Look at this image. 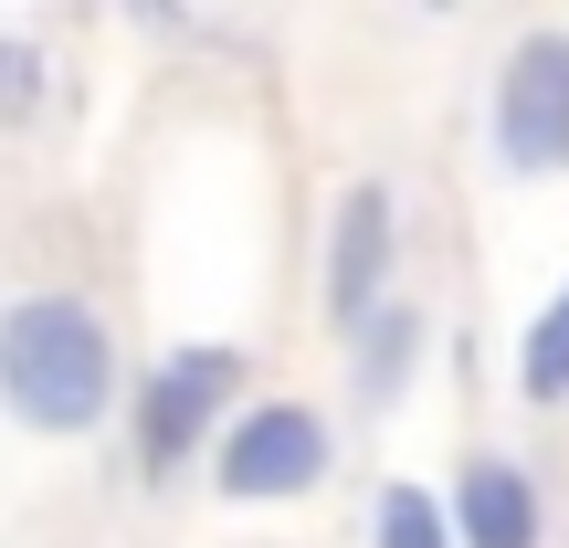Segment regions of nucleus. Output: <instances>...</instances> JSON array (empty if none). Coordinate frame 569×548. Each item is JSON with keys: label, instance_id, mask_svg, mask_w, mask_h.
<instances>
[{"label": "nucleus", "instance_id": "1", "mask_svg": "<svg viewBox=\"0 0 569 548\" xmlns=\"http://www.w3.org/2000/svg\"><path fill=\"white\" fill-rule=\"evenodd\" d=\"M0 401L32 432H96L117 401V348L84 296H21L0 306Z\"/></svg>", "mask_w": 569, "mask_h": 548}, {"label": "nucleus", "instance_id": "9", "mask_svg": "<svg viewBox=\"0 0 569 548\" xmlns=\"http://www.w3.org/2000/svg\"><path fill=\"white\" fill-rule=\"evenodd\" d=\"M401 369H411V317H380L359 348V390H401Z\"/></svg>", "mask_w": 569, "mask_h": 548}, {"label": "nucleus", "instance_id": "8", "mask_svg": "<svg viewBox=\"0 0 569 548\" xmlns=\"http://www.w3.org/2000/svg\"><path fill=\"white\" fill-rule=\"evenodd\" d=\"M369 538H380V548H453V538H443V507H432L422 486H380V517H369Z\"/></svg>", "mask_w": 569, "mask_h": 548}, {"label": "nucleus", "instance_id": "2", "mask_svg": "<svg viewBox=\"0 0 569 548\" xmlns=\"http://www.w3.org/2000/svg\"><path fill=\"white\" fill-rule=\"evenodd\" d=\"M327 465H338V444H327V422H317L306 401H264V411H243V422L222 432V454H211V475H222L232 507L306 496V486H327Z\"/></svg>", "mask_w": 569, "mask_h": 548}, {"label": "nucleus", "instance_id": "10", "mask_svg": "<svg viewBox=\"0 0 569 548\" xmlns=\"http://www.w3.org/2000/svg\"><path fill=\"white\" fill-rule=\"evenodd\" d=\"M32 96H42V53L32 42H0V127L32 117Z\"/></svg>", "mask_w": 569, "mask_h": 548}, {"label": "nucleus", "instance_id": "6", "mask_svg": "<svg viewBox=\"0 0 569 548\" xmlns=\"http://www.w3.org/2000/svg\"><path fill=\"white\" fill-rule=\"evenodd\" d=\"M380 275H390V190L359 180L338 201V243H327V306L338 317H369L380 306Z\"/></svg>", "mask_w": 569, "mask_h": 548}, {"label": "nucleus", "instance_id": "5", "mask_svg": "<svg viewBox=\"0 0 569 548\" xmlns=\"http://www.w3.org/2000/svg\"><path fill=\"white\" fill-rule=\"evenodd\" d=\"M538 528H549V507H538L528 465L475 454V465L453 475V507H443V538L453 548H538Z\"/></svg>", "mask_w": 569, "mask_h": 548}, {"label": "nucleus", "instance_id": "7", "mask_svg": "<svg viewBox=\"0 0 569 548\" xmlns=\"http://www.w3.org/2000/svg\"><path fill=\"white\" fill-rule=\"evenodd\" d=\"M517 390H528V401H569V285L538 306L528 348H517Z\"/></svg>", "mask_w": 569, "mask_h": 548}, {"label": "nucleus", "instance_id": "3", "mask_svg": "<svg viewBox=\"0 0 569 548\" xmlns=\"http://www.w3.org/2000/svg\"><path fill=\"white\" fill-rule=\"evenodd\" d=\"M496 148L528 180L569 169V32H528L507 53V74H496Z\"/></svg>", "mask_w": 569, "mask_h": 548}, {"label": "nucleus", "instance_id": "4", "mask_svg": "<svg viewBox=\"0 0 569 548\" xmlns=\"http://www.w3.org/2000/svg\"><path fill=\"white\" fill-rule=\"evenodd\" d=\"M232 380H243L232 348H180V359L148 369V390H138V444H148V465H180V454L211 432V411L232 401Z\"/></svg>", "mask_w": 569, "mask_h": 548}]
</instances>
